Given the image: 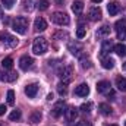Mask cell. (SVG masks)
<instances>
[{
    "mask_svg": "<svg viewBox=\"0 0 126 126\" xmlns=\"http://www.w3.org/2000/svg\"><path fill=\"white\" fill-rule=\"evenodd\" d=\"M6 110H7V109H6V106H4V104H1V106H0V116H3V114L6 113Z\"/></svg>",
    "mask_w": 126,
    "mask_h": 126,
    "instance_id": "cell-37",
    "label": "cell"
},
{
    "mask_svg": "<svg viewBox=\"0 0 126 126\" xmlns=\"http://www.w3.org/2000/svg\"><path fill=\"white\" fill-rule=\"evenodd\" d=\"M76 126H93L91 122H88V120H81V122H78Z\"/></svg>",
    "mask_w": 126,
    "mask_h": 126,
    "instance_id": "cell-36",
    "label": "cell"
},
{
    "mask_svg": "<svg viewBox=\"0 0 126 126\" xmlns=\"http://www.w3.org/2000/svg\"><path fill=\"white\" fill-rule=\"evenodd\" d=\"M123 69H125V70H126V62L123 63Z\"/></svg>",
    "mask_w": 126,
    "mask_h": 126,
    "instance_id": "cell-42",
    "label": "cell"
},
{
    "mask_svg": "<svg viewBox=\"0 0 126 126\" xmlns=\"http://www.w3.org/2000/svg\"><path fill=\"white\" fill-rule=\"evenodd\" d=\"M88 94H90V87L87 84H81L75 88V95L78 97H87Z\"/></svg>",
    "mask_w": 126,
    "mask_h": 126,
    "instance_id": "cell-13",
    "label": "cell"
},
{
    "mask_svg": "<svg viewBox=\"0 0 126 126\" xmlns=\"http://www.w3.org/2000/svg\"><path fill=\"white\" fill-rule=\"evenodd\" d=\"M1 18H3V9L0 7V19H1Z\"/></svg>",
    "mask_w": 126,
    "mask_h": 126,
    "instance_id": "cell-39",
    "label": "cell"
},
{
    "mask_svg": "<svg viewBox=\"0 0 126 126\" xmlns=\"http://www.w3.org/2000/svg\"><path fill=\"white\" fill-rule=\"evenodd\" d=\"M64 111H66V103L60 100V101H57L54 106H53V109H51V116L53 117H56V119H59L60 116L64 114Z\"/></svg>",
    "mask_w": 126,
    "mask_h": 126,
    "instance_id": "cell-7",
    "label": "cell"
},
{
    "mask_svg": "<svg viewBox=\"0 0 126 126\" xmlns=\"http://www.w3.org/2000/svg\"><path fill=\"white\" fill-rule=\"evenodd\" d=\"M98 109H100L101 114H104V116H109V114H111V107H110L107 103H101V104L98 106Z\"/></svg>",
    "mask_w": 126,
    "mask_h": 126,
    "instance_id": "cell-22",
    "label": "cell"
},
{
    "mask_svg": "<svg viewBox=\"0 0 126 126\" xmlns=\"http://www.w3.org/2000/svg\"><path fill=\"white\" fill-rule=\"evenodd\" d=\"M63 1H64V0H56V3H57V4H62Z\"/></svg>",
    "mask_w": 126,
    "mask_h": 126,
    "instance_id": "cell-40",
    "label": "cell"
},
{
    "mask_svg": "<svg viewBox=\"0 0 126 126\" xmlns=\"http://www.w3.org/2000/svg\"><path fill=\"white\" fill-rule=\"evenodd\" d=\"M48 48V44H47V40L44 37H37L34 40V44H32V51L35 54H44Z\"/></svg>",
    "mask_w": 126,
    "mask_h": 126,
    "instance_id": "cell-2",
    "label": "cell"
},
{
    "mask_svg": "<svg viewBox=\"0 0 126 126\" xmlns=\"http://www.w3.org/2000/svg\"><path fill=\"white\" fill-rule=\"evenodd\" d=\"M66 85H67V84H64V82H60V84L57 85V91H59V94L60 95H66L67 94V88H66Z\"/></svg>",
    "mask_w": 126,
    "mask_h": 126,
    "instance_id": "cell-29",
    "label": "cell"
},
{
    "mask_svg": "<svg viewBox=\"0 0 126 126\" xmlns=\"http://www.w3.org/2000/svg\"><path fill=\"white\" fill-rule=\"evenodd\" d=\"M101 16H103V13H101V9L100 7H91L88 10V18L91 21H100Z\"/></svg>",
    "mask_w": 126,
    "mask_h": 126,
    "instance_id": "cell-12",
    "label": "cell"
},
{
    "mask_svg": "<svg viewBox=\"0 0 126 126\" xmlns=\"http://www.w3.org/2000/svg\"><path fill=\"white\" fill-rule=\"evenodd\" d=\"M1 3L4 4V7H6V9H12V7H13V4L16 3V0H1Z\"/></svg>",
    "mask_w": 126,
    "mask_h": 126,
    "instance_id": "cell-32",
    "label": "cell"
},
{
    "mask_svg": "<svg viewBox=\"0 0 126 126\" xmlns=\"http://www.w3.org/2000/svg\"><path fill=\"white\" fill-rule=\"evenodd\" d=\"M82 10H84V1H81V0L73 1V4H72V12L76 13V15H81Z\"/></svg>",
    "mask_w": 126,
    "mask_h": 126,
    "instance_id": "cell-17",
    "label": "cell"
},
{
    "mask_svg": "<svg viewBox=\"0 0 126 126\" xmlns=\"http://www.w3.org/2000/svg\"><path fill=\"white\" fill-rule=\"evenodd\" d=\"M111 47H113L111 41H110V40H106V41L103 43V46H101V57H106V54L111 50Z\"/></svg>",
    "mask_w": 126,
    "mask_h": 126,
    "instance_id": "cell-18",
    "label": "cell"
},
{
    "mask_svg": "<svg viewBox=\"0 0 126 126\" xmlns=\"http://www.w3.org/2000/svg\"><path fill=\"white\" fill-rule=\"evenodd\" d=\"M0 41L7 47H16L18 46V40L13 35H10L7 31H0Z\"/></svg>",
    "mask_w": 126,
    "mask_h": 126,
    "instance_id": "cell-5",
    "label": "cell"
},
{
    "mask_svg": "<svg viewBox=\"0 0 126 126\" xmlns=\"http://www.w3.org/2000/svg\"><path fill=\"white\" fill-rule=\"evenodd\" d=\"M81 66H82L84 69H90L93 64H91V60H90V59H81Z\"/></svg>",
    "mask_w": 126,
    "mask_h": 126,
    "instance_id": "cell-33",
    "label": "cell"
},
{
    "mask_svg": "<svg viewBox=\"0 0 126 126\" xmlns=\"http://www.w3.org/2000/svg\"><path fill=\"white\" fill-rule=\"evenodd\" d=\"M114 30H116V34H117V38L125 41L126 40V19H119L114 24Z\"/></svg>",
    "mask_w": 126,
    "mask_h": 126,
    "instance_id": "cell-6",
    "label": "cell"
},
{
    "mask_svg": "<svg viewBox=\"0 0 126 126\" xmlns=\"http://www.w3.org/2000/svg\"><path fill=\"white\" fill-rule=\"evenodd\" d=\"M51 22L53 24H56V25H69V16H67V13H64V12H54L53 15H51Z\"/></svg>",
    "mask_w": 126,
    "mask_h": 126,
    "instance_id": "cell-4",
    "label": "cell"
},
{
    "mask_svg": "<svg viewBox=\"0 0 126 126\" xmlns=\"http://www.w3.org/2000/svg\"><path fill=\"white\" fill-rule=\"evenodd\" d=\"M28 25L30 24H28V19L25 16H18L12 22V30L15 32H18V34H21V35H24L28 31Z\"/></svg>",
    "mask_w": 126,
    "mask_h": 126,
    "instance_id": "cell-1",
    "label": "cell"
},
{
    "mask_svg": "<svg viewBox=\"0 0 126 126\" xmlns=\"http://www.w3.org/2000/svg\"><path fill=\"white\" fill-rule=\"evenodd\" d=\"M67 48H69V51H70L73 56H81V51L84 50L82 44L78 43V41H70V43L67 44Z\"/></svg>",
    "mask_w": 126,
    "mask_h": 126,
    "instance_id": "cell-8",
    "label": "cell"
},
{
    "mask_svg": "<svg viewBox=\"0 0 126 126\" xmlns=\"http://www.w3.org/2000/svg\"><path fill=\"white\" fill-rule=\"evenodd\" d=\"M91 1H93V3H101L103 0H91Z\"/></svg>",
    "mask_w": 126,
    "mask_h": 126,
    "instance_id": "cell-41",
    "label": "cell"
},
{
    "mask_svg": "<svg viewBox=\"0 0 126 126\" xmlns=\"http://www.w3.org/2000/svg\"><path fill=\"white\" fill-rule=\"evenodd\" d=\"M48 0H38L37 1V7L40 9V10H47L48 9Z\"/></svg>",
    "mask_w": 126,
    "mask_h": 126,
    "instance_id": "cell-27",
    "label": "cell"
},
{
    "mask_svg": "<svg viewBox=\"0 0 126 126\" xmlns=\"http://www.w3.org/2000/svg\"><path fill=\"white\" fill-rule=\"evenodd\" d=\"M32 64H34V59L30 57V56H22V57L19 59V67H21L22 70H28V69H31Z\"/></svg>",
    "mask_w": 126,
    "mask_h": 126,
    "instance_id": "cell-9",
    "label": "cell"
},
{
    "mask_svg": "<svg viewBox=\"0 0 126 126\" xmlns=\"http://www.w3.org/2000/svg\"><path fill=\"white\" fill-rule=\"evenodd\" d=\"M64 117H66V120H67V122H73V120L78 117V109H76V107H73V106L67 107V109H66V111H64Z\"/></svg>",
    "mask_w": 126,
    "mask_h": 126,
    "instance_id": "cell-10",
    "label": "cell"
},
{
    "mask_svg": "<svg viewBox=\"0 0 126 126\" xmlns=\"http://www.w3.org/2000/svg\"><path fill=\"white\" fill-rule=\"evenodd\" d=\"M113 51H114L117 56H120V57H126V46L122 44V43L113 46Z\"/></svg>",
    "mask_w": 126,
    "mask_h": 126,
    "instance_id": "cell-16",
    "label": "cell"
},
{
    "mask_svg": "<svg viewBox=\"0 0 126 126\" xmlns=\"http://www.w3.org/2000/svg\"><path fill=\"white\" fill-rule=\"evenodd\" d=\"M41 117H43V114H41L40 110H34L31 114H30V120H31L32 123H40L41 122Z\"/></svg>",
    "mask_w": 126,
    "mask_h": 126,
    "instance_id": "cell-19",
    "label": "cell"
},
{
    "mask_svg": "<svg viewBox=\"0 0 126 126\" xmlns=\"http://www.w3.org/2000/svg\"><path fill=\"white\" fill-rule=\"evenodd\" d=\"M101 64L104 69H113L114 66V60L111 57H101Z\"/></svg>",
    "mask_w": 126,
    "mask_h": 126,
    "instance_id": "cell-20",
    "label": "cell"
},
{
    "mask_svg": "<svg viewBox=\"0 0 126 126\" xmlns=\"http://www.w3.org/2000/svg\"><path fill=\"white\" fill-rule=\"evenodd\" d=\"M53 37H54V40H57V38H67V37H69V35H67V32H63V31H59V32H56V34H54V35H53Z\"/></svg>",
    "mask_w": 126,
    "mask_h": 126,
    "instance_id": "cell-34",
    "label": "cell"
},
{
    "mask_svg": "<svg viewBox=\"0 0 126 126\" xmlns=\"http://www.w3.org/2000/svg\"><path fill=\"white\" fill-rule=\"evenodd\" d=\"M107 10H109L110 16H114V15H117V13H119L120 7H119V4H116V3H109V6H107Z\"/></svg>",
    "mask_w": 126,
    "mask_h": 126,
    "instance_id": "cell-21",
    "label": "cell"
},
{
    "mask_svg": "<svg viewBox=\"0 0 126 126\" xmlns=\"http://www.w3.org/2000/svg\"><path fill=\"white\" fill-rule=\"evenodd\" d=\"M1 66H3L4 69L10 70V69L13 67V60H12V57H4V59L1 60Z\"/></svg>",
    "mask_w": 126,
    "mask_h": 126,
    "instance_id": "cell-25",
    "label": "cell"
},
{
    "mask_svg": "<svg viewBox=\"0 0 126 126\" xmlns=\"http://www.w3.org/2000/svg\"><path fill=\"white\" fill-rule=\"evenodd\" d=\"M110 34V27L109 25H103L101 28H98V31H97V35L98 37H107Z\"/></svg>",
    "mask_w": 126,
    "mask_h": 126,
    "instance_id": "cell-24",
    "label": "cell"
},
{
    "mask_svg": "<svg viewBox=\"0 0 126 126\" xmlns=\"http://www.w3.org/2000/svg\"><path fill=\"white\" fill-rule=\"evenodd\" d=\"M32 3H34V0H25V9L27 10H32Z\"/></svg>",
    "mask_w": 126,
    "mask_h": 126,
    "instance_id": "cell-35",
    "label": "cell"
},
{
    "mask_svg": "<svg viewBox=\"0 0 126 126\" xmlns=\"http://www.w3.org/2000/svg\"><path fill=\"white\" fill-rule=\"evenodd\" d=\"M21 116H22V114H21V110H18V109H16V110H13V111L9 114V120L16 122V120H19V119H21Z\"/></svg>",
    "mask_w": 126,
    "mask_h": 126,
    "instance_id": "cell-26",
    "label": "cell"
},
{
    "mask_svg": "<svg viewBox=\"0 0 126 126\" xmlns=\"http://www.w3.org/2000/svg\"><path fill=\"white\" fill-rule=\"evenodd\" d=\"M7 104L9 106H13L15 104V91L13 90H9L7 91Z\"/></svg>",
    "mask_w": 126,
    "mask_h": 126,
    "instance_id": "cell-28",
    "label": "cell"
},
{
    "mask_svg": "<svg viewBox=\"0 0 126 126\" xmlns=\"http://www.w3.org/2000/svg\"><path fill=\"white\" fill-rule=\"evenodd\" d=\"M110 82L109 81H100L98 84H97V91L100 93V94H107L109 91H110Z\"/></svg>",
    "mask_w": 126,
    "mask_h": 126,
    "instance_id": "cell-14",
    "label": "cell"
},
{
    "mask_svg": "<svg viewBox=\"0 0 126 126\" xmlns=\"http://www.w3.org/2000/svg\"><path fill=\"white\" fill-rule=\"evenodd\" d=\"M85 35H87V30H85L84 27H79V28L76 30V37H78V38H84Z\"/></svg>",
    "mask_w": 126,
    "mask_h": 126,
    "instance_id": "cell-31",
    "label": "cell"
},
{
    "mask_svg": "<svg viewBox=\"0 0 126 126\" xmlns=\"http://www.w3.org/2000/svg\"><path fill=\"white\" fill-rule=\"evenodd\" d=\"M116 87H117L120 91H126V78L117 76V78H116Z\"/></svg>",
    "mask_w": 126,
    "mask_h": 126,
    "instance_id": "cell-23",
    "label": "cell"
},
{
    "mask_svg": "<svg viewBox=\"0 0 126 126\" xmlns=\"http://www.w3.org/2000/svg\"><path fill=\"white\" fill-rule=\"evenodd\" d=\"M34 30H35V31H46V30H47V22H46V19L41 18V16H38V18L34 21Z\"/></svg>",
    "mask_w": 126,
    "mask_h": 126,
    "instance_id": "cell-11",
    "label": "cell"
},
{
    "mask_svg": "<svg viewBox=\"0 0 126 126\" xmlns=\"http://www.w3.org/2000/svg\"><path fill=\"white\" fill-rule=\"evenodd\" d=\"M91 109H93V103H84V104L81 106V110H82L84 113H90Z\"/></svg>",
    "mask_w": 126,
    "mask_h": 126,
    "instance_id": "cell-30",
    "label": "cell"
},
{
    "mask_svg": "<svg viewBox=\"0 0 126 126\" xmlns=\"http://www.w3.org/2000/svg\"><path fill=\"white\" fill-rule=\"evenodd\" d=\"M106 126H117V125H114V123H111V125H106Z\"/></svg>",
    "mask_w": 126,
    "mask_h": 126,
    "instance_id": "cell-43",
    "label": "cell"
},
{
    "mask_svg": "<svg viewBox=\"0 0 126 126\" xmlns=\"http://www.w3.org/2000/svg\"><path fill=\"white\" fill-rule=\"evenodd\" d=\"M3 79H6V76L1 73V70H0V81H3Z\"/></svg>",
    "mask_w": 126,
    "mask_h": 126,
    "instance_id": "cell-38",
    "label": "cell"
},
{
    "mask_svg": "<svg viewBox=\"0 0 126 126\" xmlns=\"http://www.w3.org/2000/svg\"><path fill=\"white\" fill-rule=\"evenodd\" d=\"M72 75H73V67L72 64H64L59 69V78L62 79L64 84H69L72 81Z\"/></svg>",
    "mask_w": 126,
    "mask_h": 126,
    "instance_id": "cell-3",
    "label": "cell"
},
{
    "mask_svg": "<svg viewBox=\"0 0 126 126\" xmlns=\"http://www.w3.org/2000/svg\"><path fill=\"white\" fill-rule=\"evenodd\" d=\"M37 93H38V85L37 84H30V85L25 87V94L28 95L30 98H34L37 95Z\"/></svg>",
    "mask_w": 126,
    "mask_h": 126,
    "instance_id": "cell-15",
    "label": "cell"
},
{
    "mask_svg": "<svg viewBox=\"0 0 126 126\" xmlns=\"http://www.w3.org/2000/svg\"><path fill=\"white\" fill-rule=\"evenodd\" d=\"M125 126H126V122H125Z\"/></svg>",
    "mask_w": 126,
    "mask_h": 126,
    "instance_id": "cell-44",
    "label": "cell"
}]
</instances>
